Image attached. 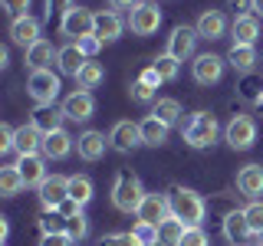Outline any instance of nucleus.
Listing matches in <instances>:
<instances>
[{
    "instance_id": "f257e3e1",
    "label": "nucleus",
    "mask_w": 263,
    "mask_h": 246,
    "mask_svg": "<svg viewBox=\"0 0 263 246\" xmlns=\"http://www.w3.org/2000/svg\"><path fill=\"white\" fill-rule=\"evenodd\" d=\"M145 187H142V177L135 171H119L115 174V184H112V207L122 210V213H138L145 200Z\"/></svg>"
},
{
    "instance_id": "f03ea898",
    "label": "nucleus",
    "mask_w": 263,
    "mask_h": 246,
    "mask_svg": "<svg viewBox=\"0 0 263 246\" xmlns=\"http://www.w3.org/2000/svg\"><path fill=\"white\" fill-rule=\"evenodd\" d=\"M168 200H171V213H175L178 220H184L187 227H201L204 223L208 203H204V197L197 191H191V187H171Z\"/></svg>"
},
{
    "instance_id": "7ed1b4c3",
    "label": "nucleus",
    "mask_w": 263,
    "mask_h": 246,
    "mask_svg": "<svg viewBox=\"0 0 263 246\" xmlns=\"http://www.w3.org/2000/svg\"><path fill=\"white\" fill-rule=\"evenodd\" d=\"M220 135V125L211 112H194L181 121V138H184L191 148H211Z\"/></svg>"
},
{
    "instance_id": "20e7f679",
    "label": "nucleus",
    "mask_w": 263,
    "mask_h": 246,
    "mask_svg": "<svg viewBox=\"0 0 263 246\" xmlns=\"http://www.w3.org/2000/svg\"><path fill=\"white\" fill-rule=\"evenodd\" d=\"M161 27V7L155 0H138L135 7L128 10V30L135 36H152Z\"/></svg>"
},
{
    "instance_id": "39448f33",
    "label": "nucleus",
    "mask_w": 263,
    "mask_h": 246,
    "mask_svg": "<svg viewBox=\"0 0 263 246\" xmlns=\"http://www.w3.org/2000/svg\"><path fill=\"white\" fill-rule=\"evenodd\" d=\"M60 76H56L53 69H40V72H30L27 79V92L36 105H53L56 98H60Z\"/></svg>"
},
{
    "instance_id": "423d86ee",
    "label": "nucleus",
    "mask_w": 263,
    "mask_h": 246,
    "mask_svg": "<svg viewBox=\"0 0 263 246\" xmlns=\"http://www.w3.org/2000/svg\"><path fill=\"white\" fill-rule=\"evenodd\" d=\"M60 33H63V36H69L72 43L82 39V36H96V13L86 10V7H72L69 13H63Z\"/></svg>"
},
{
    "instance_id": "0eeeda50",
    "label": "nucleus",
    "mask_w": 263,
    "mask_h": 246,
    "mask_svg": "<svg viewBox=\"0 0 263 246\" xmlns=\"http://www.w3.org/2000/svg\"><path fill=\"white\" fill-rule=\"evenodd\" d=\"M224 141L234 148V151L253 148V141H257V121H253L250 115H234L224 128Z\"/></svg>"
},
{
    "instance_id": "6e6552de",
    "label": "nucleus",
    "mask_w": 263,
    "mask_h": 246,
    "mask_svg": "<svg viewBox=\"0 0 263 246\" xmlns=\"http://www.w3.org/2000/svg\"><path fill=\"white\" fill-rule=\"evenodd\" d=\"M224 66H227V56L201 53V56H194V63H191V76H194L197 86H214V82L224 79Z\"/></svg>"
},
{
    "instance_id": "1a4fd4ad",
    "label": "nucleus",
    "mask_w": 263,
    "mask_h": 246,
    "mask_svg": "<svg viewBox=\"0 0 263 246\" xmlns=\"http://www.w3.org/2000/svg\"><path fill=\"white\" fill-rule=\"evenodd\" d=\"M109 145L112 151L119 154H132L135 148H142V128L135 125V121H115V125L109 128Z\"/></svg>"
},
{
    "instance_id": "9d476101",
    "label": "nucleus",
    "mask_w": 263,
    "mask_h": 246,
    "mask_svg": "<svg viewBox=\"0 0 263 246\" xmlns=\"http://www.w3.org/2000/svg\"><path fill=\"white\" fill-rule=\"evenodd\" d=\"M197 30L194 27H187V23H178L175 30H171V36H168V56H175L178 63H184V59H191L194 56V49H197Z\"/></svg>"
},
{
    "instance_id": "9b49d317",
    "label": "nucleus",
    "mask_w": 263,
    "mask_h": 246,
    "mask_svg": "<svg viewBox=\"0 0 263 246\" xmlns=\"http://www.w3.org/2000/svg\"><path fill=\"white\" fill-rule=\"evenodd\" d=\"M63 115L69 121H89L96 115V98H92V92L89 89H76V92H69L63 98Z\"/></svg>"
},
{
    "instance_id": "f8f14e48",
    "label": "nucleus",
    "mask_w": 263,
    "mask_h": 246,
    "mask_svg": "<svg viewBox=\"0 0 263 246\" xmlns=\"http://www.w3.org/2000/svg\"><path fill=\"white\" fill-rule=\"evenodd\" d=\"M36 191H40V203H43V210H60V203L69 200V177L46 174V180L36 187Z\"/></svg>"
},
{
    "instance_id": "ddd939ff",
    "label": "nucleus",
    "mask_w": 263,
    "mask_h": 246,
    "mask_svg": "<svg viewBox=\"0 0 263 246\" xmlns=\"http://www.w3.org/2000/svg\"><path fill=\"white\" fill-rule=\"evenodd\" d=\"M10 39H13V46H23V49H30V46H36L40 39H43V23L36 20V16H16V20L10 23Z\"/></svg>"
},
{
    "instance_id": "4468645a",
    "label": "nucleus",
    "mask_w": 263,
    "mask_h": 246,
    "mask_svg": "<svg viewBox=\"0 0 263 246\" xmlns=\"http://www.w3.org/2000/svg\"><path fill=\"white\" fill-rule=\"evenodd\" d=\"M142 223H155L158 227L161 220H168L171 217V200H168V194H145V200H142V207H138V213H135Z\"/></svg>"
},
{
    "instance_id": "2eb2a0df",
    "label": "nucleus",
    "mask_w": 263,
    "mask_h": 246,
    "mask_svg": "<svg viewBox=\"0 0 263 246\" xmlns=\"http://www.w3.org/2000/svg\"><path fill=\"white\" fill-rule=\"evenodd\" d=\"M230 36H234V46H257L260 20L253 13H237L234 23H230Z\"/></svg>"
},
{
    "instance_id": "dca6fc26",
    "label": "nucleus",
    "mask_w": 263,
    "mask_h": 246,
    "mask_svg": "<svg viewBox=\"0 0 263 246\" xmlns=\"http://www.w3.org/2000/svg\"><path fill=\"white\" fill-rule=\"evenodd\" d=\"M224 236H227L230 246H247L253 240V230H250V223H247L243 210H230L224 217Z\"/></svg>"
},
{
    "instance_id": "f3484780",
    "label": "nucleus",
    "mask_w": 263,
    "mask_h": 246,
    "mask_svg": "<svg viewBox=\"0 0 263 246\" xmlns=\"http://www.w3.org/2000/svg\"><path fill=\"white\" fill-rule=\"evenodd\" d=\"M69 151H76V138L69 135V131H49V135H43V158L46 161H63Z\"/></svg>"
},
{
    "instance_id": "a211bd4d",
    "label": "nucleus",
    "mask_w": 263,
    "mask_h": 246,
    "mask_svg": "<svg viewBox=\"0 0 263 246\" xmlns=\"http://www.w3.org/2000/svg\"><path fill=\"white\" fill-rule=\"evenodd\" d=\"M105 148H112L109 145V135H102V131H96V128L82 131V135L76 138V151H79L82 161H99L105 154Z\"/></svg>"
},
{
    "instance_id": "6ab92c4d",
    "label": "nucleus",
    "mask_w": 263,
    "mask_h": 246,
    "mask_svg": "<svg viewBox=\"0 0 263 246\" xmlns=\"http://www.w3.org/2000/svg\"><path fill=\"white\" fill-rule=\"evenodd\" d=\"M237 191L250 200H260L263 197V164H243L237 171Z\"/></svg>"
},
{
    "instance_id": "aec40b11",
    "label": "nucleus",
    "mask_w": 263,
    "mask_h": 246,
    "mask_svg": "<svg viewBox=\"0 0 263 246\" xmlns=\"http://www.w3.org/2000/svg\"><path fill=\"white\" fill-rule=\"evenodd\" d=\"M197 36L201 39H224V33H227V16L224 10H204L201 16H197Z\"/></svg>"
},
{
    "instance_id": "412c9836",
    "label": "nucleus",
    "mask_w": 263,
    "mask_h": 246,
    "mask_svg": "<svg viewBox=\"0 0 263 246\" xmlns=\"http://www.w3.org/2000/svg\"><path fill=\"white\" fill-rule=\"evenodd\" d=\"M46 158L43 154H20V161H16V168H20L23 180H27V187H40L46 180Z\"/></svg>"
},
{
    "instance_id": "4be33fe9",
    "label": "nucleus",
    "mask_w": 263,
    "mask_h": 246,
    "mask_svg": "<svg viewBox=\"0 0 263 246\" xmlns=\"http://www.w3.org/2000/svg\"><path fill=\"white\" fill-rule=\"evenodd\" d=\"M30 121L43 131V135H49V131H60L63 128L66 115H63V109H56V105H36L33 115H30Z\"/></svg>"
},
{
    "instance_id": "5701e85b",
    "label": "nucleus",
    "mask_w": 263,
    "mask_h": 246,
    "mask_svg": "<svg viewBox=\"0 0 263 246\" xmlns=\"http://www.w3.org/2000/svg\"><path fill=\"white\" fill-rule=\"evenodd\" d=\"M16 154H40L43 151V131H40L33 121H27V125L16 128Z\"/></svg>"
},
{
    "instance_id": "b1692460",
    "label": "nucleus",
    "mask_w": 263,
    "mask_h": 246,
    "mask_svg": "<svg viewBox=\"0 0 263 246\" xmlns=\"http://www.w3.org/2000/svg\"><path fill=\"white\" fill-rule=\"evenodd\" d=\"M86 63H89V59L82 56V49H79L76 43H66V46H60L56 66H60V72H63V76H72V79H76V76H79V69H82Z\"/></svg>"
},
{
    "instance_id": "393cba45",
    "label": "nucleus",
    "mask_w": 263,
    "mask_h": 246,
    "mask_svg": "<svg viewBox=\"0 0 263 246\" xmlns=\"http://www.w3.org/2000/svg\"><path fill=\"white\" fill-rule=\"evenodd\" d=\"M122 30H125V23H122L119 13H112V10L96 13V36L102 39V43H115V39L122 36Z\"/></svg>"
},
{
    "instance_id": "a878e982",
    "label": "nucleus",
    "mask_w": 263,
    "mask_h": 246,
    "mask_svg": "<svg viewBox=\"0 0 263 246\" xmlns=\"http://www.w3.org/2000/svg\"><path fill=\"white\" fill-rule=\"evenodd\" d=\"M56 56H60V49H53V43H49V39H40L36 46L27 49V66H30V72L49 69V63H53Z\"/></svg>"
},
{
    "instance_id": "bb28decb",
    "label": "nucleus",
    "mask_w": 263,
    "mask_h": 246,
    "mask_svg": "<svg viewBox=\"0 0 263 246\" xmlns=\"http://www.w3.org/2000/svg\"><path fill=\"white\" fill-rule=\"evenodd\" d=\"M138 128H142V141L148 145V148H161L164 141H168V125L164 121H158L155 115H148V118H142L138 121Z\"/></svg>"
},
{
    "instance_id": "cd10ccee",
    "label": "nucleus",
    "mask_w": 263,
    "mask_h": 246,
    "mask_svg": "<svg viewBox=\"0 0 263 246\" xmlns=\"http://www.w3.org/2000/svg\"><path fill=\"white\" fill-rule=\"evenodd\" d=\"M148 115H155L158 121H164V125L171 128V125H178V121H181V115H184V112H181V102H178V98H155Z\"/></svg>"
},
{
    "instance_id": "c85d7f7f",
    "label": "nucleus",
    "mask_w": 263,
    "mask_h": 246,
    "mask_svg": "<svg viewBox=\"0 0 263 246\" xmlns=\"http://www.w3.org/2000/svg\"><path fill=\"white\" fill-rule=\"evenodd\" d=\"M23 187H27V180H23L20 168H16V164H4V168H0V194H4V197H16Z\"/></svg>"
},
{
    "instance_id": "c756f323",
    "label": "nucleus",
    "mask_w": 263,
    "mask_h": 246,
    "mask_svg": "<svg viewBox=\"0 0 263 246\" xmlns=\"http://www.w3.org/2000/svg\"><path fill=\"white\" fill-rule=\"evenodd\" d=\"M227 63L234 66L237 72H253V66H257V49L253 46H230Z\"/></svg>"
},
{
    "instance_id": "7c9ffc66",
    "label": "nucleus",
    "mask_w": 263,
    "mask_h": 246,
    "mask_svg": "<svg viewBox=\"0 0 263 246\" xmlns=\"http://www.w3.org/2000/svg\"><path fill=\"white\" fill-rule=\"evenodd\" d=\"M92 194H96V184H92V177H89V174H72L69 177V197L76 203L86 207V203L92 200Z\"/></svg>"
},
{
    "instance_id": "2f4dec72",
    "label": "nucleus",
    "mask_w": 263,
    "mask_h": 246,
    "mask_svg": "<svg viewBox=\"0 0 263 246\" xmlns=\"http://www.w3.org/2000/svg\"><path fill=\"white\" fill-rule=\"evenodd\" d=\"M184 230H187V223H184V220H178L175 213H171L168 220H161V223H158V236H161L164 246H178L181 236H184Z\"/></svg>"
},
{
    "instance_id": "473e14b6",
    "label": "nucleus",
    "mask_w": 263,
    "mask_h": 246,
    "mask_svg": "<svg viewBox=\"0 0 263 246\" xmlns=\"http://www.w3.org/2000/svg\"><path fill=\"white\" fill-rule=\"evenodd\" d=\"M102 79H105V69H102L96 59H89V63L79 69L76 86H79V89H96V86H102Z\"/></svg>"
},
{
    "instance_id": "72a5a7b5",
    "label": "nucleus",
    "mask_w": 263,
    "mask_h": 246,
    "mask_svg": "<svg viewBox=\"0 0 263 246\" xmlns=\"http://www.w3.org/2000/svg\"><path fill=\"white\" fill-rule=\"evenodd\" d=\"M152 69L158 72V79H161V82H175V79H178V72H181V63L175 59V56L161 53V56H155V59H152Z\"/></svg>"
},
{
    "instance_id": "f704fd0d",
    "label": "nucleus",
    "mask_w": 263,
    "mask_h": 246,
    "mask_svg": "<svg viewBox=\"0 0 263 246\" xmlns=\"http://www.w3.org/2000/svg\"><path fill=\"white\" fill-rule=\"evenodd\" d=\"M237 89H240V98H247V102L257 105L260 95H263V76H257V72H243V79H240Z\"/></svg>"
},
{
    "instance_id": "c9c22d12",
    "label": "nucleus",
    "mask_w": 263,
    "mask_h": 246,
    "mask_svg": "<svg viewBox=\"0 0 263 246\" xmlns=\"http://www.w3.org/2000/svg\"><path fill=\"white\" fill-rule=\"evenodd\" d=\"M40 233H66V217L60 210H46L40 217Z\"/></svg>"
},
{
    "instance_id": "e433bc0d",
    "label": "nucleus",
    "mask_w": 263,
    "mask_h": 246,
    "mask_svg": "<svg viewBox=\"0 0 263 246\" xmlns=\"http://www.w3.org/2000/svg\"><path fill=\"white\" fill-rule=\"evenodd\" d=\"M66 233H69L72 243L86 240V236H89V220H86V213H76V217L66 220Z\"/></svg>"
},
{
    "instance_id": "4c0bfd02",
    "label": "nucleus",
    "mask_w": 263,
    "mask_h": 246,
    "mask_svg": "<svg viewBox=\"0 0 263 246\" xmlns=\"http://www.w3.org/2000/svg\"><path fill=\"white\" fill-rule=\"evenodd\" d=\"M132 233H135L138 240H142V246H155V243H161V236H158V227H155V223H142V220H138Z\"/></svg>"
},
{
    "instance_id": "58836bf2",
    "label": "nucleus",
    "mask_w": 263,
    "mask_h": 246,
    "mask_svg": "<svg viewBox=\"0 0 263 246\" xmlns=\"http://www.w3.org/2000/svg\"><path fill=\"white\" fill-rule=\"evenodd\" d=\"M99 246H142V240L128 230V233H109V236H102Z\"/></svg>"
},
{
    "instance_id": "ea45409f",
    "label": "nucleus",
    "mask_w": 263,
    "mask_h": 246,
    "mask_svg": "<svg viewBox=\"0 0 263 246\" xmlns=\"http://www.w3.org/2000/svg\"><path fill=\"white\" fill-rule=\"evenodd\" d=\"M178 246H211V240H208V233H204V227H187Z\"/></svg>"
},
{
    "instance_id": "a19ab883",
    "label": "nucleus",
    "mask_w": 263,
    "mask_h": 246,
    "mask_svg": "<svg viewBox=\"0 0 263 246\" xmlns=\"http://www.w3.org/2000/svg\"><path fill=\"white\" fill-rule=\"evenodd\" d=\"M243 213H247V223H250L253 236H257L263 230V200H250V207H247Z\"/></svg>"
},
{
    "instance_id": "79ce46f5",
    "label": "nucleus",
    "mask_w": 263,
    "mask_h": 246,
    "mask_svg": "<svg viewBox=\"0 0 263 246\" xmlns=\"http://www.w3.org/2000/svg\"><path fill=\"white\" fill-rule=\"evenodd\" d=\"M128 95L135 98V102H155V86H148L145 79H135L128 89Z\"/></svg>"
},
{
    "instance_id": "37998d69",
    "label": "nucleus",
    "mask_w": 263,
    "mask_h": 246,
    "mask_svg": "<svg viewBox=\"0 0 263 246\" xmlns=\"http://www.w3.org/2000/svg\"><path fill=\"white\" fill-rule=\"evenodd\" d=\"M16 128H10V125H0V151L4 154H13L16 151Z\"/></svg>"
},
{
    "instance_id": "c03bdc74",
    "label": "nucleus",
    "mask_w": 263,
    "mask_h": 246,
    "mask_svg": "<svg viewBox=\"0 0 263 246\" xmlns=\"http://www.w3.org/2000/svg\"><path fill=\"white\" fill-rule=\"evenodd\" d=\"M76 46L82 49V56H86V59H92V56H96L105 43H102L99 36H82V39H76Z\"/></svg>"
},
{
    "instance_id": "a18cd8bd",
    "label": "nucleus",
    "mask_w": 263,
    "mask_h": 246,
    "mask_svg": "<svg viewBox=\"0 0 263 246\" xmlns=\"http://www.w3.org/2000/svg\"><path fill=\"white\" fill-rule=\"evenodd\" d=\"M0 4H4V10L13 16H27V10H30V0H0Z\"/></svg>"
},
{
    "instance_id": "49530a36",
    "label": "nucleus",
    "mask_w": 263,
    "mask_h": 246,
    "mask_svg": "<svg viewBox=\"0 0 263 246\" xmlns=\"http://www.w3.org/2000/svg\"><path fill=\"white\" fill-rule=\"evenodd\" d=\"M72 7H76V0H46V16H53V13H69Z\"/></svg>"
},
{
    "instance_id": "de8ad7c7",
    "label": "nucleus",
    "mask_w": 263,
    "mask_h": 246,
    "mask_svg": "<svg viewBox=\"0 0 263 246\" xmlns=\"http://www.w3.org/2000/svg\"><path fill=\"white\" fill-rule=\"evenodd\" d=\"M40 246H72V240H69V233H43Z\"/></svg>"
},
{
    "instance_id": "09e8293b",
    "label": "nucleus",
    "mask_w": 263,
    "mask_h": 246,
    "mask_svg": "<svg viewBox=\"0 0 263 246\" xmlns=\"http://www.w3.org/2000/svg\"><path fill=\"white\" fill-rule=\"evenodd\" d=\"M60 213H63L66 220H69V217H76V213H82V203H76V200L69 197V200H63V203H60Z\"/></svg>"
},
{
    "instance_id": "8fccbe9b",
    "label": "nucleus",
    "mask_w": 263,
    "mask_h": 246,
    "mask_svg": "<svg viewBox=\"0 0 263 246\" xmlns=\"http://www.w3.org/2000/svg\"><path fill=\"white\" fill-rule=\"evenodd\" d=\"M138 79H145V82H148V86H155V89H158V86H161V79H158V72H155V69H152V66H148V69H145V72H142V76H138Z\"/></svg>"
},
{
    "instance_id": "3c124183",
    "label": "nucleus",
    "mask_w": 263,
    "mask_h": 246,
    "mask_svg": "<svg viewBox=\"0 0 263 246\" xmlns=\"http://www.w3.org/2000/svg\"><path fill=\"white\" fill-rule=\"evenodd\" d=\"M135 4H138V0H109V7H112V10H132Z\"/></svg>"
},
{
    "instance_id": "603ef678",
    "label": "nucleus",
    "mask_w": 263,
    "mask_h": 246,
    "mask_svg": "<svg viewBox=\"0 0 263 246\" xmlns=\"http://www.w3.org/2000/svg\"><path fill=\"white\" fill-rule=\"evenodd\" d=\"M230 10H250V0H227Z\"/></svg>"
},
{
    "instance_id": "864d4df0",
    "label": "nucleus",
    "mask_w": 263,
    "mask_h": 246,
    "mask_svg": "<svg viewBox=\"0 0 263 246\" xmlns=\"http://www.w3.org/2000/svg\"><path fill=\"white\" fill-rule=\"evenodd\" d=\"M250 10L253 16H263V0H250Z\"/></svg>"
},
{
    "instance_id": "5fc2aeb1",
    "label": "nucleus",
    "mask_w": 263,
    "mask_h": 246,
    "mask_svg": "<svg viewBox=\"0 0 263 246\" xmlns=\"http://www.w3.org/2000/svg\"><path fill=\"white\" fill-rule=\"evenodd\" d=\"M7 233H10V227H7V217H0V240H7Z\"/></svg>"
},
{
    "instance_id": "6e6d98bb",
    "label": "nucleus",
    "mask_w": 263,
    "mask_h": 246,
    "mask_svg": "<svg viewBox=\"0 0 263 246\" xmlns=\"http://www.w3.org/2000/svg\"><path fill=\"white\" fill-rule=\"evenodd\" d=\"M257 243H260V246H263V230H260V233H257Z\"/></svg>"
},
{
    "instance_id": "4d7b16f0",
    "label": "nucleus",
    "mask_w": 263,
    "mask_h": 246,
    "mask_svg": "<svg viewBox=\"0 0 263 246\" xmlns=\"http://www.w3.org/2000/svg\"><path fill=\"white\" fill-rule=\"evenodd\" d=\"M257 109H260V112H263V95H260V102H257Z\"/></svg>"
},
{
    "instance_id": "13d9d810",
    "label": "nucleus",
    "mask_w": 263,
    "mask_h": 246,
    "mask_svg": "<svg viewBox=\"0 0 263 246\" xmlns=\"http://www.w3.org/2000/svg\"><path fill=\"white\" fill-rule=\"evenodd\" d=\"M257 246H260V243H257Z\"/></svg>"
}]
</instances>
